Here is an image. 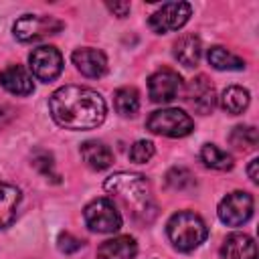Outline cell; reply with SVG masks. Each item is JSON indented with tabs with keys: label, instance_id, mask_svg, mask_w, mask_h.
I'll return each instance as SVG.
<instances>
[{
	"label": "cell",
	"instance_id": "cell-5",
	"mask_svg": "<svg viewBox=\"0 0 259 259\" xmlns=\"http://www.w3.org/2000/svg\"><path fill=\"white\" fill-rule=\"evenodd\" d=\"M85 223L95 233H115L121 229V214L113 200L109 198H95L83 210Z\"/></svg>",
	"mask_w": 259,
	"mask_h": 259
},
{
	"label": "cell",
	"instance_id": "cell-2",
	"mask_svg": "<svg viewBox=\"0 0 259 259\" xmlns=\"http://www.w3.org/2000/svg\"><path fill=\"white\" fill-rule=\"evenodd\" d=\"M103 188L113 194L123 208L140 223H150L156 217V202L148 180L136 172H117L109 176Z\"/></svg>",
	"mask_w": 259,
	"mask_h": 259
},
{
	"label": "cell",
	"instance_id": "cell-1",
	"mask_svg": "<svg viewBox=\"0 0 259 259\" xmlns=\"http://www.w3.org/2000/svg\"><path fill=\"white\" fill-rule=\"evenodd\" d=\"M49 111L65 130H93L103 123L107 105L103 97L81 85H65L49 97Z\"/></svg>",
	"mask_w": 259,
	"mask_h": 259
},
{
	"label": "cell",
	"instance_id": "cell-23",
	"mask_svg": "<svg viewBox=\"0 0 259 259\" xmlns=\"http://www.w3.org/2000/svg\"><path fill=\"white\" fill-rule=\"evenodd\" d=\"M229 142L237 150L247 152V150H253L257 146L259 134H257V130L253 125H237V127H233V132L229 136Z\"/></svg>",
	"mask_w": 259,
	"mask_h": 259
},
{
	"label": "cell",
	"instance_id": "cell-15",
	"mask_svg": "<svg viewBox=\"0 0 259 259\" xmlns=\"http://www.w3.org/2000/svg\"><path fill=\"white\" fill-rule=\"evenodd\" d=\"M136 253H138V243L130 235H119V237L107 239L97 249L99 259H134Z\"/></svg>",
	"mask_w": 259,
	"mask_h": 259
},
{
	"label": "cell",
	"instance_id": "cell-18",
	"mask_svg": "<svg viewBox=\"0 0 259 259\" xmlns=\"http://www.w3.org/2000/svg\"><path fill=\"white\" fill-rule=\"evenodd\" d=\"M20 204V190L12 184L0 182V229H6L14 219Z\"/></svg>",
	"mask_w": 259,
	"mask_h": 259
},
{
	"label": "cell",
	"instance_id": "cell-28",
	"mask_svg": "<svg viewBox=\"0 0 259 259\" xmlns=\"http://www.w3.org/2000/svg\"><path fill=\"white\" fill-rule=\"evenodd\" d=\"M107 8L115 14V16H119V18H123V16H127V12H130V2H107Z\"/></svg>",
	"mask_w": 259,
	"mask_h": 259
},
{
	"label": "cell",
	"instance_id": "cell-4",
	"mask_svg": "<svg viewBox=\"0 0 259 259\" xmlns=\"http://www.w3.org/2000/svg\"><path fill=\"white\" fill-rule=\"evenodd\" d=\"M146 127L152 134L158 136H166V138H184L194 130V121L188 113H184L182 109L176 107H168V109H158L154 111L148 121Z\"/></svg>",
	"mask_w": 259,
	"mask_h": 259
},
{
	"label": "cell",
	"instance_id": "cell-21",
	"mask_svg": "<svg viewBox=\"0 0 259 259\" xmlns=\"http://www.w3.org/2000/svg\"><path fill=\"white\" fill-rule=\"evenodd\" d=\"M113 105L115 111L123 117H132L140 109V93L136 87H121L113 95Z\"/></svg>",
	"mask_w": 259,
	"mask_h": 259
},
{
	"label": "cell",
	"instance_id": "cell-19",
	"mask_svg": "<svg viewBox=\"0 0 259 259\" xmlns=\"http://www.w3.org/2000/svg\"><path fill=\"white\" fill-rule=\"evenodd\" d=\"M206 59H208V65H212L219 71H243L245 69V61L223 47H210L206 53Z\"/></svg>",
	"mask_w": 259,
	"mask_h": 259
},
{
	"label": "cell",
	"instance_id": "cell-3",
	"mask_svg": "<svg viewBox=\"0 0 259 259\" xmlns=\"http://www.w3.org/2000/svg\"><path fill=\"white\" fill-rule=\"evenodd\" d=\"M166 233H168L170 243L178 251H192L200 243H204L208 229L198 214H194L190 210H180L170 217V221L166 225Z\"/></svg>",
	"mask_w": 259,
	"mask_h": 259
},
{
	"label": "cell",
	"instance_id": "cell-26",
	"mask_svg": "<svg viewBox=\"0 0 259 259\" xmlns=\"http://www.w3.org/2000/svg\"><path fill=\"white\" fill-rule=\"evenodd\" d=\"M152 156H154V144L148 140H138L130 148V160L136 164H146Z\"/></svg>",
	"mask_w": 259,
	"mask_h": 259
},
{
	"label": "cell",
	"instance_id": "cell-6",
	"mask_svg": "<svg viewBox=\"0 0 259 259\" xmlns=\"http://www.w3.org/2000/svg\"><path fill=\"white\" fill-rule=\"evenodd\" d=\"M59 30H63V22L59 18H55V16H38V14H24L12 26L14 36L18 40H22V42L40 40V38H47L51 34H57Z\"/></svg>",
	"mask_w": 259,
	"mask_h": 259
},
{
	"label": "cell",
	"instance_id": "cell-16",
	"mask_svg": "<svg viewBox=\"0 0 259 259\" xmlns=\"http://www.w3.org/2000/svg\"><path fill=\"white\" fill-rule=\"evenodd\" d=\"M81 158H83V162L89 168H93V170H105L113 162V152L103 142L87 140L85 144H81Z\"/></svg>",
	"mask_w": 259,
	"mask_h": 259
},
{
	"label": "cell",
	"instance_id": "cell-17",
	"mask_svg": "<svg viewBox=\"0 0 259 259\" xmlns=\"http://www.w3.org/2000/svg\"><path fill=\"white\" fill-rule=\"evenodd\" d=\"M174 59L184 67H196L202 55V42L196 34H184L174 42Z\"/></svg>",
	"mask_w": 259,
	"mask_h": 259
},
{
	"label": "cell",
	"instance_id": "cell-12",
	"mask_svg": "<svg viewBox=\"0 0 259 259\" xmlns=\"http://www.w3.org/2000/svg\"><path fill=\"white\" fill-rule=\"evenodd\" d=\"M73 65L91 79L103 77L107 73V57L97 49H77L73 53Z\"/></svg>",
	"mask_w": 259,
	"mask_h": 259
},
{
	"label": "cell",
	"instance_id": "cell-20",
	"mask_svg": "<svg viewBox=\"0 0 259 259\" xmlns=\"http://www.w3.org/2000/svg\"><path fill=\"white\" fill-rule=\"evenodd\" d=\"M221 105L227 113H233V115H239L247 109L249 105V91L239 87V85H231L223 91L221 95Z\"/></svg>",
	"mask_w": 259,
	"mask_h": 259
},
{
	"label": "cell",
	"instance_id": "cell-8",
	"mask_svg": "<svg viewBox=\"0 0 259 259\" xmlns=\"http://www.w3.org/2000/svg\"><path fill=\"white\" fill-rule=\"evenodd\" d=\"M190 12H192V8H190L188 2H168V4H162L150 16L148 24L158 34L170 32V30H178L188 22Z\"/></svg>",
	"mask_w": 259,
	"mask_h": 259
},
{
	"label": "cell",
	"instance_id": "cell-29",
	"mask_svg": "<svg viewBox=\"0 0 259 259\" xmlns=\"http://www.w3.org/2000/svg\"><path fill=\"white\" fill-rule=\"evenodd\" d=\"M257 166H259V160L257 158H253L251 162H249V168H247V172H249V178H251V182H259V178H257Z\"/></svg>",
	"mask_w": 259,
	"mask_h": 259
},
{
	"label": "cell",
	"instance_id": "cell-22",
	"mask_svg": "<svg viewBox=\"0 0 259 259\" xmlns=\"http://www.w3.org/2000/svg\"><path fill=\"white\" fill-rule=\"evenodd\" d=\"M200 160L204 166L212 170H231L233 168V158L225 150H221L214 144H204L200 148Z\"/></svg>",
	"mask_w": 259,
	"mask_h": 259
},
{
	"label": "cell",
	"instance_id": "cell-10",
	"mask_svg": "<svg viewBox=\"0 0 259 259\" xmlns=\"http://www.w3.org/2000/svg\"><path fill=\"white\" fill-rule=\"evenodd\" d=\"M182 91V79L172 69H160L148 79V95L154 103H168Z\"/></svg>",
	"mask_w": 259,
	"mask_h": 259
},
{
	"label": "cell",
	"instance_id": "cell-25",
	"mask_svg": "<svg viewBox=\"0 0 259 259\" xmlns=\"http://www.w3.org/2000/svg\"><path fill=\"white\" fill-rule=\"evenodd\" d=\"M32 166L47 178H57L55 174V162H53V154L47 150H36L32 154Z\"/></svg>",
	"mask_w": 259,
	"mask_h": 259
},
{
	"label": "cell",
	"instance_id": "cell-27",
	"mask_svg": "<svg viewBox=\"0 0 259 259\" xmlns=\"http://www.w3.org/2000/svg\"><path fill=\"white\" fill-rule=\"evenodd\" d=\"M57 245H59V249H61L65 255H69V253L79 251V249L83 247V241H81V239H77V237H73L71 233H61V235H59Z\"/></svg>",
	"mask_w": 259,
	"mask_h": 259
},
{
	"label": "cell",
	"instance_id": "cell-13",
	"mask_svg": "<svg viewBox=\"0 0 259 259\" xmlns=\"http://www.w3.org/2000/svg\"><path fill=\"white\" fill-rule=\"evenodd\" d=\"M0 85L12 95H30L34 91L32 77L22 65H10L0 73Z\"/></svg>",
	"mask_w": 259,
	"mask_h": 259
},
{
	"label": "cell",
	"instance_id": "cell-14",
	"mask_svg": "<svg viewBox=\"0 0 259 259\" xmlns=\"http://www.w3.org/2000/svg\"><path fill=\"white\" fill-rule=\"evenodd\" d=\"M221 259H257V245L245 233H231L221 247Z\"/></svg>",
	"mask_w": 259,
	"mask_h": 259
},
{
	"label": "cell",
	"instance_id": "cell-7",
	"mask_svg": "<svg viewBox=\"0 0 259 259\" xmlns=\"http://www.w3.org/2000/svg\"><path fill=\"white\" fill-rule=\"evenodd\" d=\"M217 212L227 227H241L253 214V196L249 192L235 190L219 202Z\"/></svg>",
	"mask_w": 259,
	"mask_h": 259
},
{
	"label": "cell",
	"instance_id": "cell-11",
	"mask_svg": "<svg viewBox=\"0 0 259 259\" xmlns=\"http://www.w3.org/2000/svg\"><path fill=\"white\" fill-rule=\"evenodd\" d=\"M184 99L186 103L200 115H206L214 109L217 105V93L212 83L208 81V77L198 75L192 81H188L186 89H184Z\"/></svg>",
	"mask_w": 259,
	"mask_h": 259
},
{
	"label": "cell",
	"instance_id": "cell-24",
	"mask_svg": "<svg viewBox=\"0 0 259 259\" xmlns=\"http://www.w3.org/2000/svg\"><path fill=\"white\" fill-rule=\"evenodd\" d=\"M166 184L174 190H186V188H192L196 182H194V176L190 170L186 168H172L168 174H166Z\"/></svg>",
	"mask_w": 259,
	"mask_h": 259
},
{
	"label": "cell",
	"instance_id": "cell-9",
	"mask_svg": "<svg viewBox=\"0 0 259 259\" xmlns=\"http://www.w3.org/2000/svg\"><path fill=\"white\" fill-rule=\"evenodd\" d=\"M28 63L32 75L42 83L55 81L63 71V55L55 47H47V45L36 47L28 55Z\"/></svg>",
	"mask_w": 259,
	"mask_h": 259
}]
</instances>
